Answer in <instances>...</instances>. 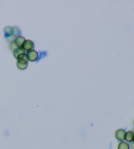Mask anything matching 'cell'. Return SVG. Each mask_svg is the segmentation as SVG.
Listing matches in <instances>:
<instances>
[{
    "label": "cell",
    "instance_id": "cell-7",
    "mask_svg": "<svg viewBox=\"0 0 134 149\" xmlns=\"http://www.w3.org/2000/svg\"><path fill=\"white\" fill-rule=\"evenodd\" d=\"M3 31H4L5 37H7V38L10 37V36H13V35L14 34V30L13 28L9 27V26L6 27V28H4V30H3Z\"/></svg>",
    "mask_w": 134,
    "mask_h": 149
},
{
    "label": "cell",
    "instance_id": "cell-3",
    "mask_svg": "<svg viewBox=\"0 0 134 149\" xmlns=\"http://www.w3.org/2000/svg\"><path fill=\"white\" fill-rule=\"evenodd\" d=\"M27 66H28V60L26 59V56L24 58L18 60V61H17V67L19 70L24 71V70H25L27 68Z\"/></svg>",
    "mask_w": 134,
    "mask_h": 149
},
{
    "label": "cell",
    "instance_id": "cell-2",
    "mask_svg": "<svg viewBox=\"0 0 134 149\" xmlns=\"http://www.w3.org/2000/svg\"><path fill=\"white\" fill-rule=\"evenodd\" d=\"M14 56L15 57L17 60H19V59H22L24 58L26 56L25 54V50L22 48H17L14 50Z\"/></svg>",
    "mask_w": 134,
    "mask_h": 149
},
{
    "label": "cell",
    "instance_id": "cell-12",
    "mask_svg": "<svg viewBox=\"0 0 134 149\" xmlns=\"http://www.w3.org/2000/svg\"><path fill=\"white\" fill-rule=\"evenodd\" d=\"M133 124H134V123H133Z\"/></svg>",
    "mask_w": 134,
    "mask_h": 149
},
{
    "label": "cell",
    "instance_id": "cell-4",
    "mask_svg": "<svg viewBox=\"0 0 134 149\" xmlns=\"http://www.w3.org/2000/svg\"><path fill=\"white\" fill-rule=\"evenodd\" d=\"M34 47V42L30 40V39H27L24 41V45H23V49H24L25 51H30L33 50Z\"/></svg>",
    "mask_w": 134,
    "mask_h": 149
},
{
    "label": "cell",
    "instance_id": "cell-11",
    "mask_svg": "<svg viewBox=\"0 0 134 149\" xmlns=\"http://www.w3.org/2000/svg\"><path fill=\"white\" fill-rule=\"evenodd\" d=\"M133 144H134V137H133Z\"/></svg>",
    "mask_w": 134,
    "mask_h": 149
},
{
    "label": "cell",
    "instance_id": "cell-5",
    "mask_svg": "<svg viewBox=\"0 0 134 149\" xmlns=\"http://www.w3.org/2000/svg\"><path fill=\"white\" fill-rule=\"evenodd\" d=\"M125 135H126V132L123 129H118L116 133H115V137L116 138L120 141H123V140L125 139Z\"/></svg>",
    "mask_w": 134,
    "mask_h": 149
},
{
    "label": "cell",
    "instance_id": "cell-1",
    "mask_svg": "<svg viewBox=\"0 0 134 149\" xmlns=\"http://www.w3.org/2000/svg\"><path fill=\"white\" fill-rule=\"evenodd\" d=\"M38 57H39V54L37 53V51L35 50H30V51H28L27 54H26V59L27 60H30V61H36L38 60Z\"/></svg>",
    "mask_w": 134,
    "mask_h": 149
},
{
    "label": "cell",
    "instance_id": "cell-8",
    "mask_svg": "<svg viewBox=\"0 0 134 149\" xmlns=\"http://www.w3.org/2000/svg\"><path fill=\"white\" fill-rule=\"evenodd\" d=\"M134 137V133L132 131H129V132H126V135H125V141L126 142H132L133 140Z\"/></svg>",
    "mask_w": 134,
    "mask_h": 149
},
{
    "label": "cell",
    "instance_id": "cell-6",
    "mask_svg": "<svg viewBox=\"0 0 134 149\" xmlns=\"http://www.w3.org/2000/svg\"><path fill=\"white\" fill-rule=\"evenodd\" d=\"M24 41H25V39L23 36H17L14 43V45L17 48H21L24 45Z\"/></svg>",
    "mask_w": 134,
    "mask_h": 149
},
{
    "label": "cell",
    "instance_id": "cell-10",
    "mask_svg": "<svg viewBox=\"0 0 134 149\" xmlns=\"http://www.w3.org/2000/svg\"><path fill=\"white\" fill-rule=\"evenodd\" d=\"M129 147H130V148H131L132 149H134V144H133V143H132L131 145H129Z\"/></svg>",
    "mask_w": 134,
    "mask_h": 149
},
{
    "label": "cell",
    "instance_id": "cell-9",
    "mask_svg": "<svg viewBox=\"0 0 134 149\" xmlns=\"http://www.w3.org/2000/svg\"><path fill=\"white\" fill-rule=\"evenodd\" d=\"M118 149H130L129 144L126 141H120L118 144Z\"/></svg>",
    "mask_w": 134,
    "mask_h": 149
}]
</instances>
